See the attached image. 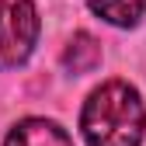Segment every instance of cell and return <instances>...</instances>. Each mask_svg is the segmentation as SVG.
Segmentation results:
<instances>
[{"label":"cell","instance_id":"1","mask_svg":"<svg viewBox=\"0 0 146 146\" xmlns=\"http://www.w3.org/2000/svg\"><path fill=\"white\" fill-rule=\"evenodd\" d=\"M80 132L87 146H139L146 132V108L132 84L108 80L90 90L80 111Z\"/></svg>","mask_w":146,"mask_h":146},{"label":"cell","instance_id":"2","mask_svg":"<svg viewBox=\"0 0 146 146\" xmlns=\"http://www.w3.org/2000/svg\"><path fill=\"white\" fill-rule=\"evenodd\" d=\"M38 42V11L31 0H0V70L21 66Z\"/></svg>","mask_w":146,"mask_h":146},{"label":"cell","instance_id":"3","mask_svg":"<svg viewBox=\"0 0 146 146\" xmlns=\"http://www.w3.org/2000/svg\"><path fill=\"white\" fill-rule=\"evenodd\" d=\"M4 146H73V139L52 118H25L7 132Z\"/></svg>","mask_w":146,"mask_h":146},{"label":"cell","instance_id":"4","mask_svg":"<svg viewBox=\"0 0 146 146\" xmlns=\"http://www.w3.org/2000/svg\"><path fill=\"white\" fill-rule=\"evenodd\" d=\"M84 4L115 28H132L146 14V0H84Z\"/></svg>","mask_w":146,"mask_h":146},{"label":"cell","instance_id":"5","mask_svg":"<svg viewBox=\"0 0 146 146\" xmlns=\"http://www.w3.org/2000/svg\"><path fill=\"white\" fill-rule=\"evenodd\" d=\"M101 63V45L90 38L87 31H77L70 38V49L63 52V66L73 70V73H87V70H94Z\"/></svg>","mask_w":146,"mask_h":146}]
</instances>
